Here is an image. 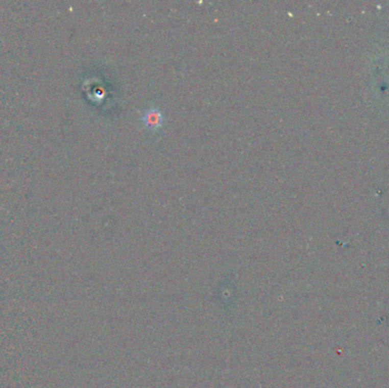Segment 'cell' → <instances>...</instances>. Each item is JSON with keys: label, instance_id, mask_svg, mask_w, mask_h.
<instances>
[{"label": "cell", "instance_id": "cell-1", "mask_svg": "<svg viewBox=\"0 0 389 388\" xmlns=\"http://www.w3.org/2000/svg\"><path fill=\"white\" fill-rule=\"evenodd\" d=\"M141 122L151 131H158L164 123V114L159 107L152 105L144 109L141 116Z\"/></svg>", "mask_w": 389, "mask_h": 388}]
</instances>
